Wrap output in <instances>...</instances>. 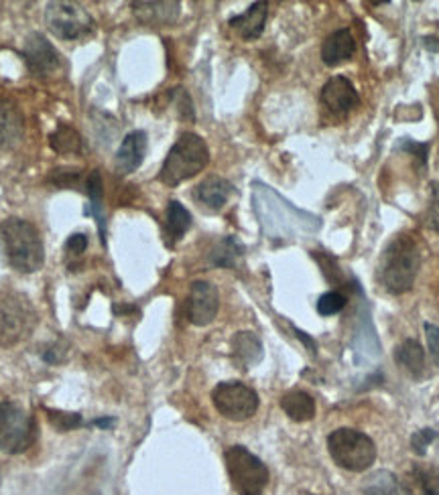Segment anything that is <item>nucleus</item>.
I'll return each mask as SVG.
<instances>
[{
    "instance_id": "obj_1",
    "label": "nucleus",
    "mask_w": 439,
    "mask_h": 495,
    "mask_svg": "<svg viewBox=\"0 0 439 495\" xmlns=\"http://www.w3.org/2000/svg\"><path fill=\"white\" fill-rule=\"evenodd\" d=\"M421 256L419 248L413 238L409 235H397V238L389 242V246L385 248L383 256H380L377 278L380 286L391 294H402L411 291L419 272Z\"/></svg>"
},
{
    "instance_id": "obj_2",
    "label": "nucleus",
    "mask_w": 439,
    "mask_h": 495,
    "mask_svg": "<svg viewBox=\"0 0 439 495\" xmlns=\"http://www.w3.org/2000/svg\"><path fill=\"white\" fill-rule=\"evenodd\" d=\"M6 260L17 272L31 275L46 262V248L37 227L21 218H9L0 224Z\"/></svg>"
},
{
    "instance_id": "obj_3",
    "label": "nucleus",
    "mask_w": 439,
    "mask_h": 495,
    "mask_svg": "<svg viewBox=\"0 0 439 495\" xmlns=\"http://www.w3.org/2000/svg\"><path fill=\"white\" fill-rule=\"evenodd\" d=\"M210 162V149L200 135L183 132L178 143L171 146L170 154L161 167L159 181L167 187H178L179 183L192 179L206 169Z\"/></svg>"
},
{
    "instance_id": "obj_4",
    "label": "nucleus",
    "mask_w": 439,
    "mask_h": 495,
    "mask_svg": "<svg viewBox=\"0 0 439 495\" xmlns=\"http://www.w3.org/2000/svg\"><path fill=\"white\" fill-rule=\"evenodd\" d=\"M327 450L342 469L362 473L377 461V447L369 434L354 428H338L327 437Z\"/></svg>"
},
{
    "instance_id": "obj_5",
    "label": "nucleus",
    "mask_w": 439,
    "mask_h": 495,
    "mask_svg": "<svg viewBox=\"0 0 439 495\" xmlns=\"http://www.w3.org/2000/svg\"><path fill=\"white\" fill-rule=\"evenodd\" d=\"M224 461L238 495H262L269 483V469L259 457L243 445H232L226 449Z\"/></svg>"
},
{
    "instance_id": "obj_6",
    "label": "nucleus",
    "mask_w": 439,
    "mask_h": 495,
    "mask_svg": "<svg viewBox=\"0 0 439 495\" xmlns=\"http://www.w3.org/2000/svg\"><path fill=\"white\" fill-rule=\"evenodd\" d=\"M37 313L25 294H0V347H12L33 334Z\"/></svg>"
},
{
    "instance_id": "obj_7",
    "label": "nucleus",
    "mask_w": 439,
    "mask_h": 495,
    "mask_svg": "<svg viewBox=\"0 0 439 495\" xmlns=\"http://www.w3.org/2000/svg\"><path fill=\"white\" fill-rule=\"evenodd\" d=\"M46 23L55 37L65 41L86 39L94 33V19L82 4L57 0L46 6Z\"/></svg>"
},
{
    "instance_id": "obj_8",
    "label": "nucleus",
    "mask_w": 439,
    "mask_h": 495,
    "mask_svg": "<svg viewBox=\"0 0 439 495\" xmlns=\"http://www.w3.org/2000/svg\"><path fill=\"white\" fill-rule=\"evenodd\" d=\"M35 420L21 406L0 402V450L19 455L33 445Z\"/></svg>"
},
{
    "instance_id": "obj_9",
    "label": "nucleus",
    "mask_w": 439,
    "mask_h": 495,
    "mask_svg": "<svg viewBox=\"0 0 439 495\" xmlns=\"http://www.w3.org/2000/svg\"><path fill=\"white\" fill-rule=\"evenodd\" d=\"M211 402H214L220 415L234 420V423L253 418L259 410V394L253 388H248L246 384L236 380L220 382L211 392Z\"/></svg>"
},
{
    "instance_id": "obj_10",
    "label": "nucleus",
    "mask_w": 439,
    "mask_h": 495,
    "mask_svg": "<svg viewBox=\"0 0 439 495\" xmlns=\"http://www.w3.org/2000/svg\"><path fill=\"white\" fill-rule=\"evenodd\" d=\"M220 309L218 288L208 280H195L189 288L187 319L197 327H206L216 319Z\"/></svg>"
},
{
    "instance_id": "obj_11",
    "label": "nucleus",
    "mask_w": 439,
    "mask_h": 495,
    "mask_svg": "<svg viewBox=\"0 0 439 495\" xmlns=\"http://www.w3.org/2000/svg\"><path fill=\"white\" fill-rule=\"evenodd\" d=\"M23 57L35 76L46 78L49 73H55L60 70V54L55 47L43 37L41 33H31L25 39L23 45Z\"/></svg>"
},
{
    "instance_id": "obj_12",
    "label": "nucleus",
    "mask_w": 439,
    "mask_h": 495,
    "mask_svg": "<svg viewBox=\"0 0 439 495\" xmlns=\"http://www.w3.org/2000/svg\"><path fill=\"white\" fill-rule=\"evenodd\" d=\"M358 102H360V95H358L354 84L344 76L327 79L324 90H321V104L334 116L348 114L350 110L358 106Z\"/></svg>"
},
{
    "instance_id": "obj_13",
    "label": "nucleus",
    "mask_w": 439,
    "mask_h": 495,
    "mask_svg": "<svg viewBox=\"0 0 439 495\" xmlns=\"http://www.w3.org/2000/svg\"><path fill=\"white\" fill-rule=\"evenodd\" d=\"M133 14L138 23L149 27H167L173 25L181 14L179 3H133Z\"/></svg>"
},
{
    "instance_id": "obj_14",
    "label": "nucleus",
    "mask_w": 439,
    "mask_h": 495,
    "mask_svg": "<svg viewBox=\"0 0 439 495\" xmlns=\"http://www.w3.org/2000/svg\"><path fill=\"white\" fill-rule=\"evenodd\" d=\"M146 153V135L143 130H135L124 136L119 153H116V171L128 175L143 165Z\"/></svg>"
},
{
    "instance_id": "obj_15",
    "label": "nucleus",
    "mask_w": 439,
    "mask_h": 495,
    "mask_svg": "<svg viewBox=\"0 0 439 495\" xmlns=\"http://www.w3.org/2000/svg\"><path fill=\"white\" fill-rule=\"evenodd\" d=\"M25 136V118L17 106L0 102V151H11Z\"/></svg>"
},
{
    "instance_id": "obj_16",
    "label": "nucleus",
    "mask_w": 439,
    "mask_h": 495,
    "mask_svg": "<svg viewBox=\"0 0 439 495\" xmlns=\"http://www.w3.org/2000/svg\"><path fill=\"white\" fill-rule=\"evenodd\" d=\"M356 51V41L348 29H340L327 37L321 45V59L327 68H338L344 62H348Z\"/></svg>"
},
{
    "instance_id": "obj_17",
    "label": "nucleus",
    "mask_w": 439,
    "mask_h": 495,
    "mask_svg": "<svg viewBox=\"0 0 439 495\" xmlns=\"http://www.w3.org/2000/svg\"><path fill=\"white\" fill-rule=\"evenodd\" d=\"M267 14H269L267 3H254V4H251V9H248L246 12L232 17L228 21V25L232 29H236L243 39L254 41V39H259L262 31H265Z\"/></svg>"
},
{
    "instance_id": "obj_18",
    "label": "nucleus",
    "mask_w": 439,
    "mask_h": 495,
    "mask_svg": "<svg viewBox=\"0 0 439 495\" xmlns=\"http://www.w3.org/2000/svg\"><path fill=\"white\" fill-rule=\"evenodd\" d=\"M232 191L234 189L228 181L222 179V177L211 175V177H208V179H203L200 185H197L194 191V197L203 205V208L218 211L224 208L226 202H228Z\"/></svg>"
},
{
    "instance_id": "obj_19",
    "label": "nucleus",
    "mask_w": 439,
    "mask_h": 495,
    "mask_svg": "<svg viewBox=\"0 0 439 495\" xmlns=\"http://www.w3.org/2000/svg\"><path fill=\"white\" fill-rule=\"evenodd\" d=\"M232 358L238 367H251L262 358V343L251 331H240L232 337Z\"/></svg>"
},
{
    "instance_id": "obj_20",
    "label": "nucleus",
    "mask_w": 439,
    "mask_h": 495,
    "mask_svg": "<svg viewBox=\"0 0 439 495\" xmlns=\"http://www.w3.org/2000/svg\"><path fill=\"white\" fill-rule=\"evenodd\" d=\"M281 408L295 423H307V420L316 417V400L303 390L287 392L281 398Z\"/></svg>"
},
{
    "instance_id": "obj_21",
    "label": "nucleus",
    "mask_w": 439,
    "mask_h": 495,
    "mask_svg": "<svg viewBox=\"0 0 439 495\" xmlns=\"http://www.w3.org/2000/svg\"><path fill=\"white\" fill-rule=\"evenodd\" d=\"M364 495H411L405 482H401L391 471H377L362 485Z\"/></svg>"
},
{
    "instance_id": "obj_22",
    "label": "nucleus",
    "mask_w": 439,
    "mask_h": 495,
    "mask_svg": "<svg viewBox=\"0 0 439 495\" xmlns=\"http://www.w3.org/2000/svg\"><path fill=\"white\" fill-rule=\"evenodd\" d=\"M394 361H397L407 374L419 378L423 369H426V351H423L419 342H415V339H405V342L397 345V350H394Z\"/></svg>"
},
{
    "instance_id": "obj_23",
    "label": "nucleus",
    "mask_w": 439,
    "mask_h": 495,
    "mask_svg": "<svg viewBox=\"0 0 439 495\" xmlns=\"http://www.w3.org/2000/svg\"><path fill=\"white\" fill-rule=\"evenodd\" d=\"M192 227V213H189L179 202H170L165 216V238L170 246L179 242L186 232Z\"/></svg>"
},
{
    "instance_id": "obj_24",
    "label": "nucleus",
    "mask_w": 439,
    "mask_h": 495,
    "mask_svg": "<svg viewBox=\"0 0 439 495\" xmlns=\"http://www.w3.org/2000/svg\"><path fill=\"white\" fill-rule=\"evenodd\" d=\"M51 149L60 154H79L82 153V136L76 128H71L70 124H60L49 136Z\"/></svg>"
},
{
    "instance_id": "obj_25",
    "label": "nucleus",
    "mask_w": 439,
    "mask_h": 495,
    "mask_svg": "<svg viewBox=\"0 0 439 495\" xmlns=\"http://www.w3.org/2000/svg\"><path fill=\"white\" fill-rule=\"evenodd\" d=\"M243 254V243H240L236 238H226L216 246L214 252H211V264L222 266V268H228V266H234L236 258Z\"/></svg>"
},
{
    "instance_id": "obj_26",
    "label": "nucleus",
    "mask_w": 439,
    "mask_h": 495,
    "mask_svg": "<svg viewBox=\"0 0 439 495\" xmlns=\"http://www.w3.org/2000/svg\"><path fill=\"white\" fill-rule=\"evenodd\" d=\"M86 191L87 195H90V202H92V210H94V216L100 221V230L104 234V221H102V197H104V183H102V177L98 171H92L87 175V181H86Z\"/></svg>"
},
{
    "instance_id": "obj_27",
    "label": "nucleus",
    "mask_w": 439,
    "mask_h": 495,
    "mask_svg": "<svg viewBox=\"0 0 439 495\" xmlns=\"http://www.w3.org/2000/svg\"><path fill=\"white\" fill-rule=\"evenodd\" d=\"M423 495H439V469L429 465H417L413 469Z\"/></svg>"
},
{
    "instance_id": "obj_28",
    "label": "nucleus",
    "mask_w": 439,
    "mask_h": 495,
    "mask_svg": "<svg viewBox=\"0 0 439 495\" xmlns=\"http://www.w3.org/2000/svg\"><path fill=\"white\" fill-rule=\"evenodd\" d=\"M348 299L344 297L342 293L338 291H329L326 294H321L319 301H318V313L321 317H332V315H338L344 307H346Z\"/></svg>"
},
{
    "instance_id": "obj_29",
    "label": "nucleus",
    "mask_w": 439,
    "mask_h": 495,
    "mask_svg": "<svg viewBox=\"0 0 439 495\" xmlns=\"http://www.w3.org/2000/svg\"><path fill=\"white\" fill-rule=\"evenodd\" d=\"M49 423L54 425L60 433H70L73 428L82 425V415L78 412H60V410H47Z\"/></svg>"
},
{
    "instance_id": "obj_30",
    "label": "nucleus",
    "mask_w": 439,
    "mask_h": 495,
    "mask_svg": "<svg viewBox=\"0 0 439 495\" xmlns=\"http://www.w3.org/2000/svg\"><path fill=\"white\" fill-rule=\"evenodd\" d=\"M439 437L437 431H434V428H421V431H417L413 433V437H411V449H413V453L415 455H419L423 457L427 453V447L434 442L435 439Z\"/></svg>"
},
{
    "instance_id": "obj_31",
    "label": "nucleus",
    "mask_w": 439,
    "mask_h": 495,
    "mask_svg": "<svg viewBox=\"0 0 439 495\" xmlns=\"http://www.w3.org/2000/svg\"><path fill=\"white\" fill-rule=\"evenodd\" d=\"M79 181V171L76 169H54V173L49 175V183H54L60 189H71L76 187Z\"/></svg>"
},
{
    "instance_id": "obj_32",
    "label": "nucleus",
    "mask_w": 439,
    "mask_h": 495,
    "mask_svg": "<svg viewBox=\"0 0 439 495\" xmlns=\"http://www.w3.org/2000/svg\"><path fill=\"white\" fill-rule=\"evenodd\" d=\"M427 226L439 234V183H431V197L427 208Z\"/></svg>"
},
{
    "instance_id": "obj_33",
    "label": "nucleus",
    "mask_w": 439,
    "mask_h": 495,
    "mask_svg": "<svg viewBox=\"0 0 439 495\" xmlns=\"http://www.w3.org/2000/svg\"><path fill=\"white\" fill-rule=\"evenodd\" d=\"M87 248V235L86 234H71L65 242V252L68 256H82Z\"/></svg>"
},
{
    "instance_id": "obj_34",
    "label": "nucleus",
    "mask_w": 439,
    "mask_h": 495,
    "mask_svg": "<svg viewBox=\"0 0 439 495\" xmlns=\"http://www.w3.org/2000/svg\"><path fill=\"white\" fill-rule=\"evenodd\" d=\"M423 329H426L431 358H434V361L439 366V327H435V325H431V323H426L423 325Z\"/></svg>"
},
{
    "instance_id": "obj_35",
    "label": "nucleus",
    "mask_w": 439,
    "mask_h": 495,
    "mask_svg": "<svg viewBox=\"0 0 439 495\" xmlns=\"http://www.w3.org/2000/svg\"><path fill=\"white\" fill-rule=\"evenodd\" d=\"M399 149H405L407 153H413L417 159H419L421 165H427V144H421V143H413V140H402L399 144Z\"/></svg>"
},
{
    "instance_id": "obj_36",
    "label": "nucleus",
    "mask_w": 439,
    "mask_h": 495,
    "mask_svg": "<svg viewBox=\"0 0 439 495\" xmlns=\"http://www.w3.org/2000/svg\"><path fill=\"white\" fill-rule=\"evenodd\" d=\"M423 47L439 54V39H435V37H426V39H423Z\"/></svg>"
},
{
    "instance_id": "obj_37",
    "label": "nucleus",
    "mask_w": 439,
    "mask_h": 495,
    "mask_svg": "<svg viewBox=\"0 0 439 495\" xmlns=\"http://www.w3.org/2000/svg\"><path fill=\"white\" fill-rule=\"evenodd\" d=\"M295 335H297V337H302V339H303V343H307V347H310V351L316 353V342H313V339H310L307 335H303L299 329H295Z\"/></svg>"
}]
</instances>
